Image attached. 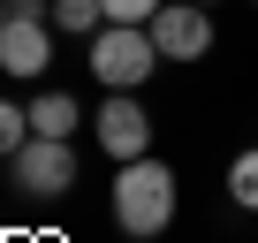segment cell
<instances>
[{
	"label": "cell",
	"instance_id": "cell-4",
	"mask_svg": "<svg viewBox=\"0 0 258 243\" xmlns=\"http://www.w3.org/2000/svg\"><path fill=\"white\" fill-rule=\"evenodd\" d=\"M145 31H152L160 61H205L213 53V8H205V0H167Z\"/></svg>",
	"mask_w": 258,
	"mask_h": 243
},
{
	"label": "cell",
	"instance_id": "cell-11",
	"mask_svg": "<svg viewBox=\"0 0 258 243\" xmlns=\"http://www.w3.org/2000/svg\"><path fill=\"white\" fill-rule=\"evenodd\" d=\"M167 0H106V23H152Z\"/></svg>",
	"mask_w": 258,
	"mask_h": 243
},
{
	"label": "cell",
	"instance_id": "cell-2",
	"mask_svg": "<svg viewBox=\"0 0 258 243\" xmlns=\"http://www.w3.org/2000/svg\"><path fill=\"white\" fill-rule=\"evenodd\" d=\"M152 69H160V46H152L145 23H99L91 31V76L106 91H137Z\"/></svg>",
	"mask_w": 258,
	"mask_h": 243
},
{
	"label": "cell",
	"instance_id": "cell-1",
	"mask_svg": "<svg viewBox=\"0 0 258 243\" xmlns=\"http://www.w3.org/2000/svg\"><path fill=\"white\" fill-rule=\"evenodd\" d=\"M114 220H121V235H160L167 220H175V167L167 160H121V175H114Z\"/></svg>",
	"mask_w": 258,
	"mask_h": 243
},
{
	"label": "cell",
	"instance_id": "cell-5",
	"mask_svg": "<svg viewBox=\"0 0 258 243\" xmlns=\"http://www.w3.org/2000/svg\"><path fill=\"white\" fill-rule=\"evenodd\" d=\"M38 69H53V16H16V8H8V31H0V76L38 84Z\"/></svg>",
	"mask_w": 258,
	"mask_h": 243
},
{
	"label": "cell",
	"instance_id": "cell-3",
	"mask_svg": "<svg viewBox=\"0 0 258 243\" xmlns=\"http://www.w3.org/2000/svg\"><path fill=\"white\" fill-rule=\"evenodd\" d=\"M8 175H16L23 198H69V190H76V145H69V137H31V145L8 160Z\"/></svg>",
	"mask_w": 258,
	"mask_h": 243
},
{
	"label": "cell",
	"instance_id": "cell-13",
	"mask_svg": "<svg viewBox=\"0 0 258 243\" xmlns=\"http://www.w3.org/2000/svg\"><path fill=\"white\" fill-rule=\"evenodd\" d=\"M205 8H220V0H205Z\"/></svg>",
	"mask_w": 258,
	"mask_h": 243
},
{
	"label": "cell",
	"instance_id": "cell-9",
	"mask_svg": "<svg viewBox=\"0 0 258 243\" xmlns=\"http://www.w3.org/2000/svg\"><path fill=\"white\" fill-rule=\"evenodd\" d=\"M228 198H235L243 213H258V145H243V152L228 160Z\"/></svg>",
	"mask_w": 258,
	"mask_h": 243
},
{
	"label": "cell",
	"instance_id": "cell-7",
	"mask_svg": "<svg viewBox=\"0 0 258 243\" xmlns=\"http://www.w3.org/2000/svg\"><path fill=\"white\" fill-rule=\"evenodd\" d=\"M69 130H84V106L69 91H38L31 99V137H69Z\"/></svg>",
	"mask_w": 258,
	"mask_h": 243
},
{
	"label": "cell",
	"instance_id": "cell-12",
	"mask_svg": "<svg viewBox=\"0 0 258 243\" xmlns=\"http://www.w3.org/2000/svg\"><path fill=\"white\" fill-rule=\"evenodd\" d=\"M0 31H8V0H0Z\"/></svg>",
	"mask_w": 258,
	"mask_h": 243
},
{
	"label": "cell",
	"instance_id": "cell-6",
	"mask_svg": "<svg viewBox=\"0 0 258 243\" xmlns=\"http://www.w3.org/2000/svg\"><path fill=\"white\" fill-rule=\"evenodd\" d=\"M99 152H114V160H145L152 152V114L129 99V91L99 99Z\"/></svg>",
	"mask_w": 258,
	"mask_h": 243
},
{
	"label": "cell",
	"instance_id": "cell-8",
	"mask_svg": "<svg viewBox=\"0 0 258 243\" xmlns=\"http://www.w3.org/2000/svg\"><path fill=\"white\" fill-rule=\"evenodd\" d=\"M46 16H53V31H76V38H91V31L106 23V0H46Z\"/></svg>",
	"mask_w": 258,
	"mask_h": 243
},
{
	"label": "cell",
	"instance_id": "cell-10",
	"mask_svg": "<svg viewBox=\"0 0 258 243\" xmlns=\"http://www.w3.org/2000/svg\"><path fill=\"white\" fill-rule=\"evenodd\" d=\"M31 145V106H16V99H0V160H16Z\"/></svg>",
	"mask_w": 258,
	"mask_h": 243
}]
</instances>
